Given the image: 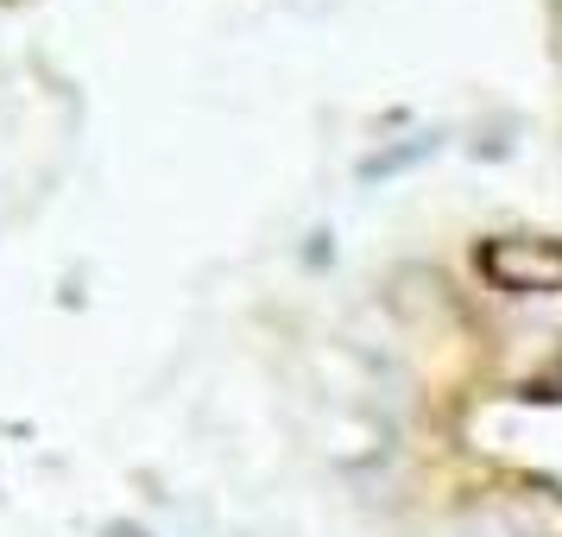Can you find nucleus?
<instances>
[{
    "label": "nucleus",
    "instance_id": "f257e3e1",
    "mask_svg": "<svg viewBox=\"0 0 562 537\" xmlns=\"http://www.w3.org/2000/svg\"><path fill=\"white\" fill-rule=\"evenodd\" d=\"M481 279L506 298H557L562 291V240L550 234H493L481 240Z\"/></svg>",
    "mask_w": 562,
    "mask_h": 537
},
{
    "label": "nucleus",
    "instance_id": "f03ea898",
    "mask_svg": "<svg viewBox=\"0 0 562 537\" xmlns=\"http://www.w3.org/2000/svg\"><path fill=\"white\" fill-rule=\"evenodd\" d=\"M493 512L512 537H562V493H550V486H525Z\"/></svg>",
    "mask_w": 562,
    "mask_h": 537
},
{
    "label": "nucleus",
    "instance_id": "7ed1b4c3",
    "mask_svg": "<svg viewBox=\"0 0 562 537\" xmlns=\"http://www.w3.org/2000/svg\"><path fill=\"white\" fill-rule=\"evenodd\" d=\"M557 380H562V367H557Z\"/></svg>",
    "mask_w": 562,
    "mask_h": 537
}]
</instances>
